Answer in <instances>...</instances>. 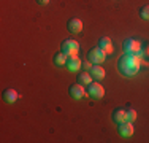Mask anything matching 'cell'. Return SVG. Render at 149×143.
<instances>
[{
	"label": "cell",
	"instance_id": "cell-1",
	"mask_svg": "<svg viewBox=\"0 0 149 143\" xmlns=\"http://www.w3.org/2000/svg\"><path fill=\"white\" fill-rule=\"evenodd\" d=\"M141 60L135 54H122L118 60V70L124 76H135L140 72Z\"/></svg>",
	"mask_w": 149,
	"mask_h": 143
},
{
	"label": "cell",
	"instance_id": "cell-2",
	"mask_svg": "<svg viewBox=\"0 0 149 143\" xmlns=\"http://www.w3.org/2000/svg\"><path fill=\"white\" fill-rule=\"evenodd\" d=\"M60 51L65 53L67 56H76L79 51V43L76 40H65L60 46Z\"/></svg>",
	"mask_w": 149,
	"mask_h": 143
},
{
	"label": "cell",
	"instance_id": "cell-3",
	"mask_svg": "<svg viewBox=\"0 0 149 143\" xmlns=\"http://www.w3.org/2000/svg\"><path fill=\"white\" fill-rule=\"evenodd\" d=\"M105 57H106V53L103 51L102 48H92L91 51H89V54H87V59L91 60L92 64H103L105 62Z\"/></svg>",
	"mask_w": 149,
	"mask_h": 143
},
{
	"label": "cell",
	"instance_id": "cell-4",
	"mask_svg": "<svg viewBox=\"0 0 149 143\" xmlns=\"http://www.w3.org/2000/svg\"><path fill=\"white\" fill-rule=\"evenodd\" d=\"M122 49L125 54H135V56H140V43L133 38H127L125 41L122 43Z\"/></svg>",
	"mask_w": 149,
	"mask_h": 143
},
{
	"label": "cell",
	"instance_id": "cell-5",
	"mask_svg": "<svg viewBox=\"0 0 149 143\" xmlns=\"http://www.w3.org/2000/svg\"><path fill=\"white\" fill-rule=\"evenodd\" d=\"M87 92H89V95L94 97V99H102L105 95V88L98 83V81H92V83L89 84Z\"/></svg>",
	"mask_w": 149,
	"mask_h": 143
},
{
	"label": "cell",
	"instance_id": "cell-6",
	"mask_svg": "<svg viewBox=\"0 0 149 143\" xmlns=\"http://www.w3.org/2000/svg\"><path fill=\"white\" fill-rule=\"evenodd\" d=\"M68 92H70V97L74 99V100H79V99H83L84 95H86V89H84V86L79 84V83L70 86Z\"/></svg>",
	"mask_w": 149,
	"mask_h": 143
},
{
	"label": "cell",
	"instance_id": "cell-7",
	"mask_svg": "<svg viewBox=\"0 0 149 143\" xmlns=\"http://www.w3.org/2000/svg\"><path fill=\"white\" fill-rule=\"evenodd\" d=\"M113 121H114L116 124H122V123H125V121H129L127 110H124V108H116L114 111H113Z\"/></svg>",
	"mask_w": 149,
	"mask_h": 143
},
{
	"label": "cell",
	"instance_id": "cell-8",
	"mask_svg": "<svg viewBox=\"0 0 149 143\" xmlns=\"http://www.w3.org/2000/svg\"><path fill=\"white\" fill-rule=\"evenodd\" d=\"M67 27H68V30L72 32V34H79V32L83 30V21L78 19V18H72V19L67 22Z\"/></svg>",
	"mask_w": 149,
	"mask_h": 143
},
{
	"label": "cell",
	"instance_id": "cell-9",
	"mask_svg": "<svg viewBox=\"0 0 149 143\" xmlns=\"http://www.w3.org/2000/svg\"><path fill=\"white\" fill-rule=\"evenodd\" d=\"M67 69H68L70 72H76L78 69H79L81 65H83V62L79 60V57L78 56H68L67 57Z\"/></svg>",
	"mask_w": 149,
	"mask_h": 143
},
{
	"label": "cell",
	"instance_id": "cell-10",
	"mask_svg": "<svg viewBox=\"0 0 149 143\" xmlns=\"http://www.w3.org/2000/svg\"><path fill=\"white\" fill-rule=\"evenodd\" d=\"M89 73H91L92 80H97V81H100V80H103V78H105V70H103V67L97 65V64L91 67Z\"/></svg>",
	"mask_w": 149,
	"mask_h": 143
},
{
	"label": "cell",
	"instance_id": "cell-11",
	"mask_svg": "<svg viewBox=\"0 0 149 143\" xmlns=\"http://www.w3.org/2000/svg\"><path fill=\"white\" fill-rule=\"evenodd\" d=\"M119 134L122 135V137H132V135H133L132 121H125V123L119 124Z\"/></svg>",
	"mask_w": 149,
	"mask_h": 143
},
{
	"label": "cell",
	"instance_id": "cell-12",
	"mask_svg": "<svg viewBox=\"0 0 149 143\" xmlns=\"http://www.w3.org/2000/svg\"><path fill=\"white\" fill-rule=\"evenodd\" d=\"M98 48H102V49H103V51L106 53V54H111V53L114 51L113 41H111V38H108V37L100 38V41H98Z\"/></svg>",
	"mask_w": 149,
	"mask_h": 143
},
{
	"label": "cell",
	"instance_id": "cell-13",
	"mask_svg": "<svg viewBox=\"0 0 149 143\" xmlns=\"http://www.w3.org/2000/svg\"><path fill=\"white\" fill-rule=\"evenodd\" d=\"M17 99H19V94H17L15 89H5L3 91V100L6 103H15Z\"/></svg>",
	"mask_w": 149,
	"mask_h": 143
},
{
	"label": "cell",
	"instance_id": "cell-14",
	"mask_svg": "<svg viewBox=\"0 0 149 143\" xmlns=\"http://www.w3.org/2000/svg\"><path fill=\"white\" fill-rule=\"evenodd\" d=\"M67 56L65 53H62V51H59L57 54L54 56V65H57V67H62V65H65L67 64Z\"/></svg>",
	"mask_w": 149,
	"mask_h": 143
},
{
	"label": "cell",
	"instance_id": "cell-15",
	"mask_svg": "<svg viewBox=\"0 0 149 143\" xmlns=\"http://www.w3.org/2000/svg\"><path fill=\"white\" fill-rule=\"evenodd\" d=\"M78 83L79 84H87L89 86L92 83V76H91V73L89 72H83V73H79V76H78Z\"/></svg>",
	"mask_w": 149,
	"mask_h": 143
},
{
	"label": "cell",
	"instance_id": "cell-16",
	"mask_svg": "<svg viewBox=\"0 0 149 143\" xmlns=\"http://www.w3.org/2000/svg\"><path fill=\"white\" fill-rule=\"evenodd\" d=\"M140 16L143 18V19H148L149 21V5H144L140 8Z\"/></svg>",
	"mask_w": 149,
	"mask_h": 143
},
{
	"label": "cell",
	"instance_id": "cell-17",
	"mask_svg": "<svg viewBox=\"0 0 149 143\" xmlns=\"http://www.w3.org/2000/svg\"><path fill=\"white\" fill-rule=\"evenodd\" d=\"M127 114H129V121L136 119V111H135V110H127Z\"/></svg>",
	"mask_w": 149,
	"mask_h": 143
},
{
	"label": "cell",
	"instance_id": "cell-18",
	"mask_svg": "<svg viewBox=\"0 0 149 143\" xmlns=\"http://www.w3.org/2000/svg\"><path fill=\"white\" fill-rule=\"evenodd\" d=\"M81 67H83L84 70H91V67H92V62H91V60H84V62H83V65H81Z\"/></svg>",
	"mask_w": 149,
	"mask_h": 143
},
{
	"label": "cell",
	"instance_id": "cell-19",
	"mask_svg": "<svg viewBox=\"0 0 149 143\" xmlns=\"http://www.w3.org/2000/svg\"><path fill=\"white\" fill-rule=\"evenodd\" d=\"M37 3H38V5H48L49 0H37Z\"/></svg>",
	"mask_w": 149,
	"mask_h": 143
}]
</instances>
